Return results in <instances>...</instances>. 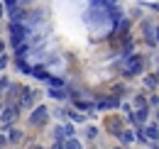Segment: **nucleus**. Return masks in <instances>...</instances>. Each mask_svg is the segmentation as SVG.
Wrapping results in <instances>:
<instances>
[{
  "label": "nucleus",
  "mask_w": 159,
  "mask_h": 149,
  "mask_svg": "<svg viewBox=\"0 0 159 149\" xmlns=\"http://www.w3.org/2000/svg\"><path fill=\"white\" fill-rule=\"evenodd\" d=\"M15 115H17V112L10 108V110H5V112H2V120H5V122H12V120H15Z\"/></svg>",
  "instance_id": "f257e3e1"
},
{
  "label": "nucleus",
  "mask_w": 159,
  "mask_h": 149,
  "mask_svg": "<svg viewBox=\"0 0 159 149\" xmlns=\"http://www.w3.org/2000/svg\"><path fill=\"white\" fill-rule=\"evenodd\" d=\"M44 115H47V112H44V108H42V110H37L34 115H32V122H39V120H44Z\"/></svg>",
  "instance_id": "f03ea898"
},
{
  "label": "nucleus",
  "mask_w": 159,
  "mask_h": 149,
  "mask_svg": "<svg viewBox=\"0 0 159 149\" xmlns=\"http://www.w3.org/2000/svg\"><path fill=\"white\" fill-rule=\"evenodd\" d=\"M69 149H79V142H69Z\"/></svg>",
  "instance_id": "7ed1b4c3"
}]
</instances>
